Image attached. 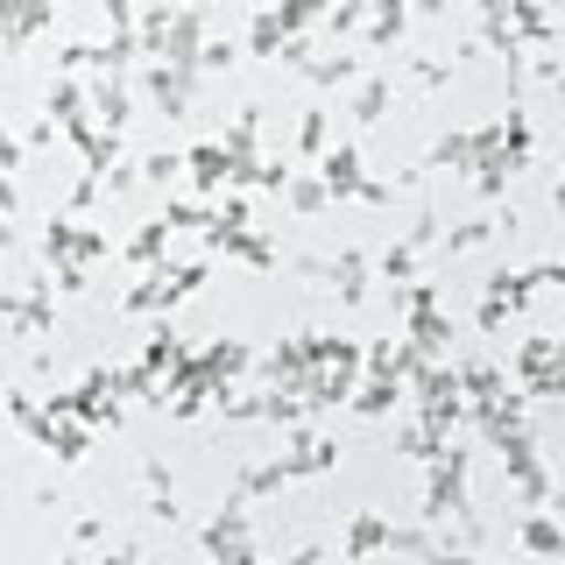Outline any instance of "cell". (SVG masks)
I'll return each mask as SVG.
<instances>
[{"label": "cell", "mask_w": 565, "mask_h": 565, "mask_svg": "<svg viewBox=\"0 0 565 565\" xmlns=\"http://www.w3.org/2000/svg\"><path fill=\"white\" fill-rule=\"evenodd\" d=\"M537 282H558L565 290V262H537V269H494L488 282H481V305H473V326L488 332H502L509 318H516L523 305H530V290H537Z\"/></svg>", "instance_id": "cell-1"}, {"label": "cell", "mask_w": 565, "mask_h": 565, "mask_svg": "<svg viewBox=\"0 0 565 565\" xmlns=\"http://www.w3.org/2000/svg\"><path fill=\"white\" fill-rule=\"evenodd\" d=\"M205 276H212V262H177V269H170V262H163V269H149V276H141L135 282V290H120V318H149V311H177V305H184V297L191 290H205Z\"/></svg>", "instance_id": "cell-2"}, {"label": "cell", "mask_w": 565, "mask_h": 565, "mask_svg": "<svg viewBox=\"0 0 565 565\" xmlns=\"http://www.w3.org/2000/svg\"><path fill=\"white\" fill-rule=\"evenodd\" d=\"M467 459L473 452H446L438 467H424L431 481H424V530H438V523H467L473 516V494H467Z\"/></svg>", "instance_id": "cell-3"}, {"label": "cell", "mask_w": 565, "mask_h": 565, "mask_svg": "<svg viewBox=\"0 0 565 565\" xmlns=\"http://www.w3.org/2000/svg\"><path fill=\"white\" fill-rule=\"evenodd\" d=\"M318 177H326L332 199H361V205H388V184L382 177L361 170V141H332L326 156H318Z\"/></svg>", "instance_id": "cell-4"}, {"label": "cell", "mask_w": 565, "mask_h": 565, "mask_svg": "<svg viewBox=\"0 0 565 565\" xmlns=\"http://www.w3.org/2000/svg\"><path fill=\"white\" fill-rule=\"evenodd\" d=\"M0 318H8L22 340H50V332H57V282H50V276H29L22 290L0 297Z\"/></svg>", "instance_id": "cell-5"}, {"label": "cell", "mask_w": 565, "mask_h": 565, "mask_svg": "<svg viewBox=\"0 0 565 565\" xmlns=\"http://www.w3.org/2000/svg\"><path fill=\"white\" fill-rule=\"evenodd\" d=\"M297 269H305V276H318L326 290H340V305H361V297H367V255H361V247H340L332 262H318V255H297Z\"/></svg>", "instance_id": "cell-6"}, {"label": "cell", "mask_w": 565, "mask_h": 565, "mask_svg": "<svg viewBox=\"0 0 565 565\" xmlns=\"http://www.w3.org/2000/svg\"><path fill=\"white\" fill-rule=\"evenodd\" d=\"M43 255H50V269H71V262H93L106 255V234H93V226H78V220H50L43 226Z\"/></svg>", "instance_id": "cell-7"}, {"label": "cell", "mask_w": 565, "mask_h": 565, "mask_svg": "<svg viewBox=\"0 0 565 565\" xmlns=\"http://www.w3.org/2000/svg\"><path fill=\"white\" fill-rule=\"evenodd\" d=\"M403 340L417 347L424 367H438V361H446V347H452V318H446V305H411V311H403Z\"/></svg>", "instance_id": "cell-8"}, {"label": "cell", "mask_w": 565, "mask_h": 565, "mask_svg": "<svg viewBox=\"0 0 565 565\" xmlns=\"http://www.w3.org/2000/svg\"><path fill=\"white\" fill-rule=\"evenodd\" d=\"M135 78H141V93L156 99V114H163V120H184V114H191V93H199V78H184V71H170V64H141Z\"/></svg>", "instance_id": "cell-9"}, {"label": "cell", "mask_w": 565, "mask_h": 565, "mask_svg": "<svg viewBox=\"0 0 565 565\" xmlns=\"http://www.w3.org/2000/svg\"><path fill=\"white\" fill-rule=\"evenodd\" d=\"M205 247H212V255L247 262V269H269V262H276V241H269V234H247V226H220V220L205 226Z\"/></svg>", "instance_id": "cell-10"}, {"label": "cell", "mask_w": 565, "mask_h": 565, "mask_svg": "<svg viewBox=\"0 0 565 565\" xmlns=\"http://www.w3.org/2000/svg\"><path fill=\"white\" fill-rule=\"evenodd\" d=\"M388 544H396V523H388V516H375V509H353V516H347V537H340L347 565L375 558V552H388Z\"/></svg>", "instance_id": "cell-11"}, {"label": "cell", "mask_w": 565, "mask_h": 565, "mask_svg": "<svg viewBox=\"0 0 565 565\" xmlns=\"http://www.w3.org/2000/svg\"><path fill=\"white\" fill-rule=\"evenodd\" d=\"M93 120L106 135H120L135 120V85L128 78H93Z\"/></svg>", "instance_id": "cell-12"}, {"label": "cell", "mask_w": 565, "mask_h": 565, "mask_svg": "<svg viewBox=\"0 0 565 565\" xmlns=\"http://www.w3.org/2000/svg\"><path fill=\"white\" fill-rule=\"evenodd\" d=\"M516 544L530 558H565V523L552 516V509H523V523H516Z\"/></svg>", "instance_id": "cell-13"}, {"label": "cell", "mask_w": 565, "mask_h": 565, "mask_svg": "<svg viewBox=\"0 0 565 565\" xmlns=\"http://www.w3.org/2000/svg\"><path fill=\"white\" fill-rule=\"evenodd\" d=\"M191 184H199V199L234 191V156H226V141H199V149H191Z\"/></svg>", "instance_id": "cell-14"}, {"label": "cell", "mask_w": 565, "mask_h": 565, "mask_svg": "<svg viewBox=\"0 0 565 565\" xmlns=\"http://www.w3.org/2000/svg\"><path fill=\"white\" fill-rule=\"evenodd\" d=\"M340 467V438H311V431H297L290 438V452H282V473H332Z\"/></svg>", "instance_id": "cell-15"}, {"label": "cell", "mask_w": 565, "mask_h": 565, "mask_svg": "<svg viewBox=\"0 0 565 565\" xmlns=\"http://www.w3.org/2000/svg\"><path fill=\"white\" fill-rule=\"evenodd\" d=\"M459 396H467V411H488V403H502V396H509L502 367H488V361H459Z\"/></svg>", "instance_id": "cell-16"}, {"label": "cell", "mask_w": 565, "mask_h": 565, "mask_svg": "<svg viewBox=\"0 0 565 565\" xmlns=\"http://www.w3.org/2000/svg\"><path fill=\"white\" fill-rule=\"evenodd\" d=\"M473 163H481V141L452 128V135H438V141H431V156H424L417 170H459V177H473Z\"/></svg>", "instance_id": "cell-17"}, {"label": "cell", "mask_w": 565, "mask_h": 565, "mask_svg": "<svg viewBox=\"0 0 565 565\" xmlns=\"http://www.w3.org/2000/svg\"><path fill=\"white\" fill-rule=\"evenodd\" d=\"M43 114L57 120V128H71V120H85V114H93V85H78V78H50V93H43Z\"/></svg>", "instance_id": "cell-18"}, {"label": "cell", "mask_w": 565, "mask_h": 565, "mask_svg": "<svg viewBox=\"0 0 565 565\" xmlns=\"http://www.w3.org/2000/svg\"><path fill=\"white\" fill-rule=\"evenodd\" d=\"M509 29H516V43L530 50V57H544V50H552V14L530 8V0H509Z\"/></svg>", "instance_id": "cell-19"}, {"label": "cell", "mask_w": 565, "mask_h": 565, "mask_svg": "<svg viewBox=\"0 0 565 565\" xmlns=\"http://www.w3.org/2000/svg\"><path fill=\"white\" fill-rule=\"evenodd\" d=\"M388 99H396V78H388V71H367V78H361V93H353V120H361V128L388 120Z\"/></svg>", "instance_id": "cell-20"}, {"label": "cell", "mask_w": 565, "mask_h": 565, "mask_svg": "<svg viewBox=\"0 0 565 565\" xmlns=\"http://www.w3.org/2000/svg\"><path fill=\"white\" fill-rule=\"evenodd\" d=\"M170 234H177V226L163 220V212H156V220H141V234L128 241V262H135V269H163V247H170Z\"/></svg>", "instance_id": "cell-21"}, {"label": "cell", "mask_w": 565, "mask_h": 565, "mask_svg": "<svg viewBox=\"0 0 565 565\" xmlns=\"http://www.w3.org/2000/svg\"><path fill=\"white\" fill-rule=\"evenodd\" d=\"M177 177H191V149H170V141H163V149H149V156H141V184L170 191Z\"/></svg>", "instance_id": "cell-22"}, {"label": "cell", "mask_w": 565, "mask_h": 565, "mask_svg": "<svg viewBox=\"0 0 565 565\" xmlns=\"http://www.w3.org/2000/svg\"><path fill=\"white\" fill-rule=\"evenodd\" d=\"M552 367H558V332H537V340L516 347V382H523V388L537 382V375H552Z\"/></svg>", "instance_id": "cell-23"}, {"label": "cell", "mask_w": 565, "mask_h": 565, "mask_svg": "<svg viewBox=\"0 0 565 565\" xmlns=\"http://www.w3.org/2000/svg\"><path fill=\"white\" fill-rule=\"evenodd\" d=\"M184 361V332L170 326V318H156V332H149V347H141V367H156V375H170V367Z\"/></svg>", "instance_id": "cell-24"}, {"label": "cell", "mask_w": 565, "mask_h": 565, "mask_svg": "<svg viewBox=\"0 0 565 565\" xmlns=\"http://www.w3.org/2000/svg\"><path fill=\"white\" fill-rule=\"evenodd\" d=\"M403 29H411V8H403V0H382V8L367 14V50H396Z\"/></svg>", "instance_id": "cell-25"}, {"label": "cell", "mask_w": 565, "mask_h": 565, "mask_svg": "<svg viewBox=\"0 0 565 565\" xmlns=\"http://www.w3.org/2000/svg\"><path fill=\"white\" fill-rule=\"evenodd\" d=\"M396 452H411V459H424V467H438V459L452 452V438H438L431 424H417V417H411V424L396 431Z\"/></svg>", "instance_id": "cell-26"}, {"label": "cell", "mask_w": 565, "mask_h": 565, "mask_svg": "<svg viewBox=\"0 0 565 565\" xmlns=\"http://www.w3.org/2000/svg\"><path fill=\"white\" fill-rule=\"evenodd\" d=\"M199 353H205V367H212V388H220V382H241L247 361H255L241 340H212V347H199Z\"/></svg>", "instance_id": "cell-27"}, {"label": "cell", "mask_w": 565, "mask_h": 565, "mask_svg": "<svg viewBox=\"0 0 565 565\" xmlns=\"http://www.w3.org/2000/svg\"><path fill=\"white\" fill-rule=\"evenodd\" d=\"M403 396H411L403 382H375V375H367L361 388H353V403H347V411H361V417H388V411H396Z\"/></svg>", "instance_id": "cell-28"}, {"label": "cell", "mask_w": 565, "mask_h": 565, "mask_svg": "<svg viewBox=\"0 0 565 565\" xmlns=\"http://www.w3.org/2000/svg\"><path fill=\"white\" fill-rule=\"evenodd\" d=\"M516 170H523L516 156H509V149H494V156H481V163H473V191H481V199H502Z\"/></svg>", "instance_id": "cell-29"}, {"label": "cell", "mask_w": 565, "mask_h": 565, "mask_svg": "<svg viewBox=\"0 0 565 565\" xmlns=\"http://www.w3.org/2000/svg\"><path fill=\"white\" fill-rule=\"evenodd\" d=\"M282 43H290V29H282V14H276V8H262L255 22H247V57H276Z\"/></svg>", "instance_id": "cell-30"}, {"label": "cell", "mask_w": 565, "mask_h": 565, "mask_svg": "<svg viewBox=\"0 0 565 565\" xmlns=\"http://www.w3.org/2000/svg\"><path fill=\"white\" fill-rule=\"evenodd\" d=\"M50 459H57V467H78L85 452H93V424H57V431H50V446H43Z\"/></svg>", "instance_id": "cell-31"}, {"label": "cell", "mask_w": 565, "mask_h": 565, "mask_svg": "<svg viewBox=\"0 0 565 565\" xmlns=\"http://www.w3.org/2000/svg\"><path fill=\"white\" fill-rule=\"evenodd\" d=\"M326 149H332V114H326V106H311V114L297 120V156H305V163H318Z\"/></svg>", "instance_id": "cell-32"}, {"label": "cell", "mask_w": 565, "mask_h": 565, "mask_svg": "<svg viewBox=\"0 0 565 565\" xmlns=\"http://www.w3.org/2000/svg\"><path fill=\"white\" fill-rule=\"evenodd\" d=\"M290 473H282V459H262V467H241L234 473V502H255V494H269V488H282Z\"/></svg>", "instance_id": "cell-33"}, {"label": "cell", "mask_w": 565, "mask_h": 565, "mask_svg": "<svg viewBox=\"0 0 565 565\" xmlns=\"http://www.w3.org/2000/svg\"><path fill=\"white\" fill-rule=\"evenodd\" d=\"M282 205H290V212H326V205H332V191H326V177H311V170H297V177H290V191H282Z\"/></svg>", "instance_id": "cell-34"}, {"label": "cell", "mask_w": 565, "mask_h": 565, "mask_svg": "<svg viewBox=\"0 0 565 565\" xmlns=\"http://www.w3.org/2000/svg\"><path fill=\"white\" fill-rule=\"evenodd\" d=\"M163 220L177 226V234H205V226L220 220V212H212L205 199H163Z\"/></svg>", "instance_id": "cell-35"}, {"label": "cell", "mask_w": 565, "mask_h": 565, "mask_svg": "<svg viewBox=\"0 0 565 565\" xmlns=\"http://www.w3.org/2000/svg\"><path fill=\"white\" fill-rule=\"evenodd\" d=\"M305 78H311V85H326V93H332V85H353V78H361V57H311V64H305Z\"/></svg>", "instance_id": "cell-36"}, {"label": "cell", "mask_w": 565, "mask_h": 565, "mask_svg": "<svg viewBox=\"0 0 565 565\" xmlns=\"http://www.w3.org/2000/svg\"><path fill=\"white\" fill-rule=\"evenodd\" d=\"M367 14H375V8H361V0H347V8H326V35H332V43H340V35H353V29L367 35Z\"/></svg>", "instance_id": "cell-37"}, {"label": "cell", "mask_w": 565, "mask_h": 565, "mask_svg": "<svg viewBox=\"0 0 565 565\" xmlns=\"http://www.w3.org/2000/svg\"><path fill=\"white\" fill-rule=\"evenodd\" d=\"M382 276H388V290H396V282H417V247L396 241V247L382 255Z\"/></svg>", "instance_id": "cell-38"}, {"label": "cell", "mask_w": 565, "mask_h": 565, "mask_svg": "<svg viewBox=\"0 0 565 565\" xmlns=\"http://www.w3.org/2000/svg\"><path fill=\"white\" fill-rule=\"evenodd\" d=\"M57 22V8H22V14H8V43H29L35 29H50Z\"/></svg>", "instance_id": "cell-39"}, {"label": "cell", "mask_w": 565, "mask_h": 565, "mask_svg": "<svg viewBox=\"0 0 565 565\" xmlns=\"http://www.w3.org/2000/svg\"><path fill=\"white\" fill-rule=\"evenodd\" d=\"M141 488H149V502H163V494H177V488H170V467H163L156 452L141 459Z\"/></svg>", "instance_id": "cell-40"}, {"label": "cell", "mask_w": 565, "mask_h": 565, "mask_svg": "<svg viewBox=\"0 0 565 565\" xmlns=\"http://www.w3.org/2000/svg\"><path fill=\"white\" fill-rule=\"evenodd\" d=\"M99 184H106V177H93V170H85L78 184H71V220H78V212H93V199H99Z\"/></svg>", "instance_id": "cell-41"}, {"label": "cell", "mask_w": 565, "mask_h": 565, "mask_svg": "<svg viewBox=\"0 0 565 565\" xmlns=\"http://www.w3.org/2000/svg\"><path fill=\"white\" fill-rule=\"evenodd\" d=\"M523 396H552V403H565V361L552 367V375H537V382L523 388Z\"/></svg>", "instance_id": "cell-42"}, {"label": "cell", "mask_w": 565, "mask_h": 565, "mask_svg": "<svg viewBox=\"0 0 565 565\" xmlns=\"http://www.w3.org/2000/svg\"><path fill=\"white\" fill-rule=\"evenodd\" d=\"M50 282H57V290H64V297H78V290H93V276H85V262H71V269H57V276H50Z\"/></svg>", "instance_id": "cell-43"}, {"label": "cell", "mask_w": 565, "mask_h": 565, "mask_svg": "<svg viewBox=\"0 0 565 565\" xmlns=\"http://www.w3.org/2000/svg\"><path fill=\"white\" fill-rule=\"evenodd\" d=\"M276 64H290V71H305V64H311V43H305V35H290V43H282V50H276Z\"/></svg>", "instance_id": "cell-44"}, {"label": "cell", "mask_w": 565, "mask_h": 565, "mask_svg": "<svg viewBox=\"0 0 565 565\" xmlns=\"http://www.w3.org/2000/svg\"><path fill=\"white\" fill-rule=\"evenodd\" d=\"M234 64H241L234 43H205V71H234Z\"/></svg>", "instance_id": "cell-45"}, {"label": "cell", "mask_w": 565, "mask_h": 565, "mask_svg": "<svg viewBox=\"0 0 565 565\" xmlns=\"http://www.w3.org/2000/svg\"><path fill=\"white\" fill-rule=\"evenodd\" d=\"M530 71H537V78L552 85V93H565V64H558V57H530Z\"/></svg>", "instance_id": "cell-46"}, {"label": "cell", "mask_w": 565, "mask_h": 565, "mask_svg": "<svg viewBox=\"0 0 565 565\" xmlns=\"http://www.w3.org/2000/svg\"><path fill=\"white\" fill-rule=\"evenodd\" d=\"M99 565H141V552H135V537H120V544H106V552H99Z\"/></svg>", "instance_id": "cell-47"}, {"label": "cell", "mask_w": 565, "mask_h": 565, "mask_svg": "<svg viewBox=\"0 0 565 565\" xmlns=\"http://www.w3.org/2000/svg\"><path fill=\"white\" fill-rule=\"evenodd\" d=\"M220 226H247V199H241V191H226V205H220Z\"/></svg>", "instance_id": "cell-48"}, {"label": "cell", "mask_w": 565, "mask_h": 565, "mask_svg": "<svg viewBox=\"0 0 565 565\" xmlns=\"http://www.w3.org/2000/svg\"><path fill=\"white\" fill-rule=\"evenodd\" d=\"M424 565H481L473 552H452V544H438V552H424Z\"/></svg>", "instance_id": "cell-49"}, {"label": "cell", "mask_w": 565, "mask_h": 565, "mask_svg": "<svg viewBox=\"0 0 565 565\" xmlns=\"http://www.w3.org/2000/svg\"><path fill=\"white\" fill-rule=\"evenodd\" d=\"M71 537H78V544H99L106 523H99V516H78V523H71Z\"/></svg>", "instance_id": "cell-50"}, {"label": "cell", "mask_w": 565, "mask_h": 565, "mask_svg": "<svg viewBox=\"0 0 565 565\" xmlns=\"http://www.w3.org/2000/svg\"><path fill=\"white\" fill-rule=\"evenodd\" d=\"M552 516H565V481H558V488H552Z\"/></svg>", "instance_id": "cell-51"}, {"label": "cell", "mask_w": 565, "mask_h": 565, "mask_svg": "<svg viewBox=\"0 0 565 565\" xmlns=\"http://www.w3.org/2000/svg\"><path fill=\"white\" fill-rule=\"evenodd\" d=\"M552 205H558V212H565V184H558V191H552Z\"/></svg>", "instance_id": "cell-52"}, {"label": "cell", "mask_w": 565, "mask_h": 565, "mask_svg": "<svg viewBox=\"0 0 565 565\" xmlns=\"http://www.w3.org/2000/svg\"><path fill=\"white\" fill-rule=\"evenodd\" d=\"M57 565H78V558H57Z\"/></svg>", "instance_id": "cell-53"}, {"label": "cell", "mask_w": 565, "mask_h": 565, "mask_svg": "<svg viewBox=\"0 0 565 565\" xmlns=\"http://www.w3.org/2000/svg\"><path fill=\"white\" fill-rule=\"evenodd\" d=\"M558 170H565V156H558Z\"/></svg>", "instance_id": "cell-54"}]
</instances>
